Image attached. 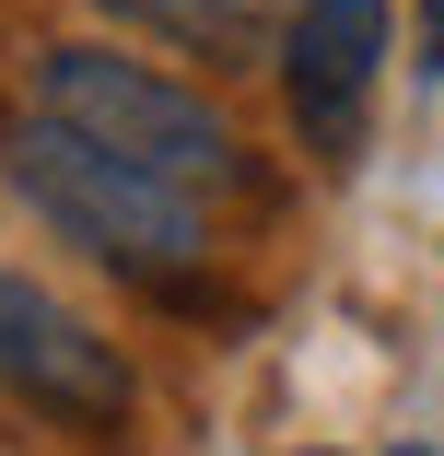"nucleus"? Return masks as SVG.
Instances as JSON below:
<instances>
[{"instance_id":"423d86ee","label":"nucleus","mask_w":444,"mask_h":456,"mask_svg":"<svg viewBox=\"0 0 444 456\" xmlns=\"http://www.w3.org/2000/svg\"><path fill=\"white\" fill-rule=\"evenodd\" d=\"M421 47H432V70H444V0H421Z\"/></svg>"},{"instance_id":"f257e3e1","label":"nucleus","mask_w":444,"mask_h":456,"mask_svg":"<svg viewBox=\"0 0 444 456\" xmlns=\"http://www.w3.org/2000/svg\"><path fill=\"white\" fill-rule=\"evenodd\" d=\"M0 175L24 188L36 223H59L94 269H117V281L141 293H199V269H211V211L188 188H164V175L94 152V141H70L47 118H12L0 129Z\"/></svg>"},{"instance_id":"20e7f679","label":"nucleus","mask_w":444,"mask_h":456,"mask_svg":"<svg viewBox=\"0 0 444 456\" xmlns=\"http://www.w3.org/2000/svg\"><path fill=\"white\" fill-rule=\"evenodd\" d=\"M375 70H386V0H304L293 36H281V94L316 164L363 152V106H375Z\"/></svg>"},{"instance_id":"f03ea898","label":"nucleus","mask_w":444,"mask_h":456,"mask_svg":"<svg viewBox=\"0 0 444 456\" xmlns=\"http://www.w3.org/2000/svg\"><path fill=\"white\" fill-rule=\"evenodd\" d=\"M36 118L94 141V152H117V164H141V175H164V188H188V200L246 188L234 118L211 94H188V82L117 59V47H36Z\"/></svg>"},{"instance_id":"7ed1b4c3","label":"nucleus","mask_w":444,"mask_h":456,"mask_svg":"<svg viewBox=\"0 0 444 456\" xmlns=\"http://www.w3.org/2000/svg\"><path fill=\"white\" fill-rule=\"evenodd\" d=\"M0 398H24L36 421H70V433H117L141 410V375L82 305H59L24 269H0Z\"/></svg>"},{"instance_id":"39448f33","label":"nucleus","mask_w":444,"mask_h":456,"mask_svg":"<svg viewBox=\"0 0 444 456\" xmlns=\"http://www.w3.org/2000/svg\"><path fill=\"white\" fill-rule=\"evenodd\" d=\"M94 12H117V24L164 36V47H188L211 70H270L304 0H94Z\"/></svg>"}]
</instances>
